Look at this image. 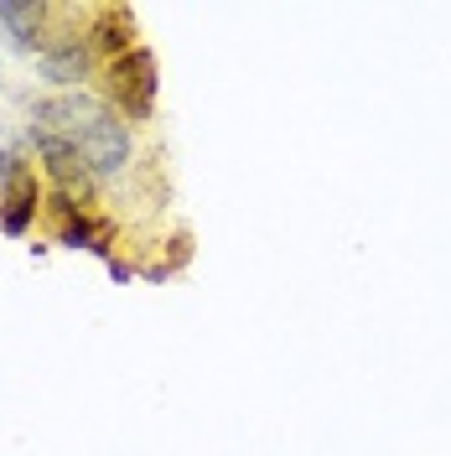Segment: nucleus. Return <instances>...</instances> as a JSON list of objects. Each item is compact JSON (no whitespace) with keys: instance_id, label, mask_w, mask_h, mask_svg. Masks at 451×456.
<instances>
[{"instance_id":"obj_1","label":"nucleus","mask_w":451,"mask_h":456,"mask_svg":"<svg viewBox=\"0 0 451 456\" xmlns=\"http://www.w3.org/2000/svg\"><path fill=\"white\" fill-rule=\"evenodd\" d=\"M156 94H161V68L151 47H130L125 57L104 62V104L125 125H151L156 119Z\"/></svg>"},{"instance_id":"obj_2","label":"nucleus","mask_w":451,"mask_h":456,"mask_svg":"<svg viewBox=\"0 0 451 456\" xmlns=\"http://www.w3.org/2000/svg\"><path fill=\"white\" fill-rule=\"evenodd\" d=\"M73 145L84 151L94 182H119L125 171L135 167V135H130V125H125L110 104H99V110L73 130Z\"/></svg>"},{"instance_id":"obj_3","label":"nucleus","mask_w":451,"mask_h":456,"mask_svg":"<svg viewBox=\"0 0 451 456\" xmlns=\"http://www.w3.org/2000/svg\"><path fill=\"white\" fill-rule=\"evenodd\" d=\"M27 145L37 151V167L53 182V192H68V198L84 202V208L99 202V182H94V171H88L84 151L68 141V135H37V130H27Z\"/></svg>"},{"instance_id":"obj_4","label":"nucleus","mask_w":451,"mask_h":456,"mask_svg":"<svg viewBox=\"0 0 451 456\" xmlns=\"http://www.w3.org/2000/svg\"><path fill=\"white\" fill-rule=\"evenodd\" d=\"M94 47H88L84 27H53L47 37V47L37 53V73H42V84H53L57 94H73V88H84L94 78Z\"/></svg>"},{"instance_id":"obj_5","label":"nucleus","mask_w":451,"mask_h":456,"mask_svg":"<svg viewBox=\"0 0 451 456\" xmlns=\"http://www.w3.org/2000/svg\"><path fill=\"white\" fill-rule=\"evenodd\" d=\"M62 5L53 0H0V31L16 53H42Z\"/></svg>"},{"instance_id":"obj_6","label":"nucleus","mask_w":451,"mask_h":456,"mask_svg":"<svg viewBox=\"0 0 451 456\" xmlns=\"http://www.w3.org/2000/svg\"><path fill=\"white\" fill-rule=\"evenodd\" d=\"M84 37L88 47H94V57H104V62H114V57H125L130 47H141L135 37V5H94L84 21Z\"/></svg>"},{"instance_id":"obj_7","label":"nucleus","mask_w":451,"mask_h":456,"mask_svg":"<svg viewBox=\"0 0 451 456\" xmlns=\"http://www.w3.org/2000/svg\"><path fill=\"white\" fill-rule=\"evenodd\" d=\"M42 208H47V192H42L37 167H31L16 182L0 187V233L5 239H27L31 228H37V218H42Z\"/></svg>"},{"instance_id":"obj_8","label":"nucleus","mask_w":451,"mask_h":456,"mask_svg":"<svg viewBox=\"0 0 451 456\" xmlns=\"http://www.w3.org/2000/svg\"><path fill=\"white\" fill-rule=\"evenodd\" d=\"M167 244H171V249H167V259L145 270V281H156V285H161V281H171L176 270H187V259H193V233H187V228H182V233H171Z\"/></svg>"},{"instance_id":"obj_9","label":"nucleus","mask_w":451,"mask_h":456,"mask_svg":"<svg viewBox=\"0 0 451 456\" xmlns=\"http://www.w3.org/2000/svg\"><path fill=\"white\" fill-rule=\"evenodd\" d=\"M21 171H31V161L16 151V145H0V187H5V182H16Z\"/></svg>"},{"instance_id":"obj_10","label":"nucleus","mask_w":451,"mask_h":456,"mask_svg":"<svg viewBox=\"0 0 451 456\" xmlns=\"http://www.w3.org/2000/svg\"><path fill=\"white\" fill-rule=\"evenodd\" d=\"M110 275H114L119 285H130V281H135V265H125V259L114 255V259H110Z\"/></svg>"}]
</instances>
